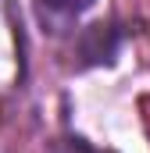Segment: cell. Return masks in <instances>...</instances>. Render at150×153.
<instances>
[{
    "label": "cell",
    "instance_id": "obj_2",
    "mask_svg": "<svg viewBox=\"0 0 150 153\" xmlns=\"http://www.w3.org/2000/svg\"><path fill=\"white\" fill-rule=\"evenodd\" d=\"M54 153H100V150H93V146L82 143V139H61V143L54 146Z\"/></svg>",
    "mask_w": 150,
    "mask_h": 153
},
{
    "label": "cell",
    "instance_id": "obj_1",
    "mask_svg": "<svg viewBox=\"0 0 150 153\" xmlns=\"http://www.w3.org/2000/svg\"><path fill=\"white\" fill-rule=\"evenodd\" d=\"M46 11H57V14H79V11H86L93 0H39Z\"/></svg>",
    "mask_w": 150,
    "mask_h": 153
}]
</instances>
